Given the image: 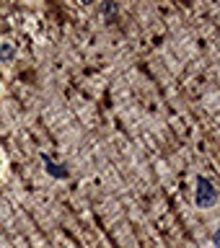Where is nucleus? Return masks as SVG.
Here are the masks:
<instances>
[{
	"label": "nucleus",
	"mask_w": 220,
	"mask_h": 248,
	"mask_svg": "<svg viewBox=\"0 0 220 248\" xmlns=\"http://www.w3.org/2000/svg\"><path fill=\"white\" fill-rule=\"evenodd\" d=\"M47 173H50V176H57V178H65L68 170H65V168H57L54 163H50V166H47Z\"/></svg>",
	"instance_id": "obj_3"
},
{
	"label": "nucleus",
	"mask_w": 220,
	"mask_h": 248,
	"mask_svg": "<svg viewBox=\"0 0 220 248\" xmlns=\"http://www.w3.org/2000/svg\"><path fill=\"white\" fill-rule=\"evenodd\" d=\"M114 11H117V5H106V16H109V18L114 16Z\"/></svg>",
	"instance_id": "obj_4"
},
{
	"label": "nucleus",
	"mask_w": 220,
	"mask_h": 248,
	"mask_svg": "<svg viewBox=\"0 0 220 248\" xmlns=\"http://www.w3.org/2000/svg\"><path fill=\"white\" fill-rule=\"evenodd\" d=\"M13 57H16L13 42H0V60H3V62H13Z\"/></svg>",
	"instance_id": "obj_2"
},
{
	"label": "nucleus",
	"mask_w": 220,
	"mask_h": 248,
	"mask_svg": "<svg viewBox=\"0 0 220 248\" xmlns=\"http://www.w3.org/2000/svg\"><path fill=\"white\" fill-rule=\"evenodd\" d=\"M215 202H218V191H215L213 181L197 178V207L200 209H210V207H215Z\"/></svg>",
	"instance_id": "obj_1"
}]
</instances>
